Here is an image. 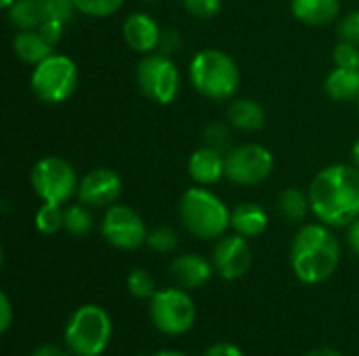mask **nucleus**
<instances>
[{"instance_id":"obj_30","label":"nucleus","mask_w":359,"mask_h":356,"mask_svg":"<svg viewBox=\"0 0 359 356\" xmlns=\"http://www.w3.org/2000/svg\"><path fill=\"white\" fill-rule=\"evenodd\" d=\"M204 145L206 147H212L217 151H223L227 153L231 147V130L225 126V124H210L206 126L204 130Z\"/></svg>"},{"instance_id":"obj_11","label":"nucleus","mask_w":359,"mask_h":356,"mask_svg":"<svg viewBox=\"0 0 359 356\" xmlns=\"http://www.w3.org/2000/svg\"><path fill=\"white\" fill-rule=\"evenodd\" d=\"M147 227L143 218L124 204H114L105 208L103 220H101V235L103 239L122 252L139 250L147 243Z\"/></svg>"},{"instance_id":"obj_6","label":"nucleus","mask_w":359,"mask_h":356,"mask_svg":"<svg viewBox=\"0 0 359 356\" xmlns=\"http://www.w3.org/2000/svg\"><path fill=\"white\" fill-rule=\"evenodd\" d=\"M78 65L67 55L53 52L38 65L29 76V88L34 97L46 105L65 103L78 88Z\"/></svg>"},{"instance_id":"obj_14","label":"nucleus","mask_w":359,"mask_h":356,"mask_svg":"<svg viewBox=\"0 0 359 356\" xmlns=\"http://www.w3.org/2000/svg\"><path fill=\"white\" fill-rule=\"evenodd\" d=\"M122 36L130 50L139 55H149V52H156L160 46L162 27L151 15L133 13L122 23Z\"/></svg>"},{"instance_id":"obj_29","label":"nucleus","mask_w":359,"mask_h":356,"mask_svg":"<svg viewBox=\"0 0 359 356\" xmlns=\"http://www.w3.org/2000/svg\"><path fill=\"white\" fill-rule=\"evenodd\" d=\"M42 6H44L46 19H55V21H61L65 25L72 23L76 13H78L74 0H42Z\"/></svg>"},{"instance_id":"obj_19","label":"nucleus","mask_w":359,"mask_h":356,"mask_svg":"<svg viewBox=\"0 0 359 356\" xmlns=\"http://www.w3.org/2000/svg\"><path fill=\"white\" fill-rule=\"evenodd\" d=\"M13 52L27 65H38L46 57L55 52V46L44 40V36L38 29H23L17 31L13 38Z\"/></svg>"},{"instance_id":"obj_25","label":"nucleus","mask_w":359,"mask_h":356,"mask_svg":"<svg viewBox=\"0 0 359 356\" xmlns=\"http://www.w3.org/2000/svg\"><path fill=\"white\" fill-rule=\"evenodd\" d=\"M36 229L42 235H55L59 231H63L65 225V206H57V204H42L36 212Z\"/></svg>"},{"instance_id":"obj_7","label":"nucleus","mask_w":359,"mask_h":356,"mask_svg":"<svg viewBox=\"0 0 359 356\" xmlns=\"http://www.w3.org/2000/svg\"><path fill=\"white\" fill-rule=\"evenodd\" d=\"M139 90L156 105H170L181 90V71L170 55L160 50L143 55L135 69Z\"/></svg>"},{"instance_id":"obj_26","label":"nucleus","mask_w":359,"mask_h":356,"mask_svg":"<svg viewBox=\"0 0 359 356\" xmlns=\"http://www.w3.org/2000/svg\"><path fill=\"white\" fill-rule=\"evenodd\" d=\"M78 13L86 15V17H95V19H103V17H111L116 15L126 0H74Z\"/></svg>"},{"instance_id":"obj_5","label":"nucleus","mask_w":359,"mask_h":356,"mask_svg":"<svg viewBox=\"0 0 359 356\" xmlns=\"http://www.w3.org/2000/svg\"><path fill=\"white\" fill-rule=\"evenodd\" d=\"M111 340V319L97 304L80 306L65 325V344L76 356H99Z\"/></svg>"},{"instance_id":"obj_27","label":"nucleus","mask_w":359,"mask_h":356,"mask_svg":"<svg viewBox=\"0 0 359 356\" xmlns=\"http://www.w3.org/2000/svg\"><path fill=\"white\" fill-rule=\"evenodd\" d=\"M126 287L130 292V296L139 298V300H145V298H151L158 290H156V281L154 277L145 271V269H135L128 273L126 277Z\"/></svg>"},{"instance_id":"obj_33","label":"nucleus","mask_w":359,"mask_h":356,"mask_svg":"<svg viewBox=\"0 0 359 356\" xmlns=\"http://www.w3.org/2000/svg\"><path fill=\"white\" fill-rule=\"evenodd\" d=\"M339 40L351 42L359 46V10L349 13L347 17L341 19L339 23Z\"/></svg>"},{"instance_id":"obj_2","label":"nucleus","mask_w":359,"mask_h":356,"mask_svg":"<svg viewBox=\"0 0 359 356\" xmlns=\"http://www.w3.org/2000/svg\"><path fill=\"white\" fill-rule=\"evenodd\" d=\"M341 262V243L332 233V227L324 222L303 225L290 248V264L294 275L307 283L318 285L328 281Z\"/></svg>"},{"instance_id":"obj_38","label":"nucleus","mask_w":359,"mask_h":356,"mask_svg":"<svg viewBox=\"0 0 359 356\" xmlns=\"http://www.w3.org/2000/svg\"><path fill=\"white\" fill-rule=\"evenodd\" d=\"M32 356H72L65 348H61V346H55V344H42V346H38Z\"/></svg>"},{"instance_id":"obj_17","label":"nucleus","mask_w":359,"mask_h":356,"mask_svg":"<svg viewBox=\"0 0 359 356\" xmlns=\"http://www.w3.org/2000/svg\"><path fill=\"white\" fill-rule=\"evenodd\" d=\"M269 227V216L263 206L252 204V201H242L231 210V229L233 233L255 239L261 237Z\"/></svg>"},{"instance_id":"obj_1","label":"nucleus","mask_w":359,"mask_h":356,"mask_svg":"<svg viewBox=\"0 0 359 356\" xmlns=\"http://www.w3.org/2000/svg\"><path fill=\"white\" fill-rule=\"evenodd\" d=\"M311 214L328 227H349L359 218V168L332 164L322 168L309 185Z\"/></svg>"},{"instance_id":"obj_20","label":"nucleus","mask_w":359,"mask_h":356,"mask_svg":"<svg viewBox=\"0 0 359 356\" xmlns=\"http://www.w3.org/2000/svg\"><path fill=\"white\" fill-rule=\"evenodd\" d=\"M227 120L242 132H257L265 126V109L252 99H231L227 107Z\"/></svg>"},{"instance_id":"obj_9","label":"nucleus","mask_w":359,"mask_h":356,"mask_svg":"<svg viewBox=\"0 0 359 356\" xmlns=\"http://www.w3.org/2000/svg\"><path fill=\"white\" fill-rule=\"evenodd\" d=\"M273 153L261 143H244L225 153V178L240 187L265 183L273 172Z\"/></svg>"},{"instance_id":"obj_34","label":"nucleus","mask_w":359,"mask_h":356,"mask_svg":"<svg viewBox=\"0 0 359 356\" xmlns=\"http://www.w3.org/2000/svg\"><path fill=\"white\" fill-rule=\"evenodd\" d=\"M181 48V34L175 27H162V36H160V46L158 50L164 55H175Z\"/></svg>"},{"instance_id":"obj_45","label":"nucleus","mask_w":359,"mask_h":356,"mask_svg":"<svg viewBox=\"0 0 359 356\" xmlns=\"http://www.w3.org/2000/svg\"><path fill=\"white\" fill-rule=\"evenodd\" d=\"M358 101H359V99H358ZM358 105H359V103H358Z\"/></svg>"},{"instance_id":"obj_13","label":"nucleus","mask_w":359,"mask_h":356,"mask_svg":"<svg viewBox=\"0 0 359 356\" xmlns=\"http://www.w3.org/2000/svg\"><path fill=\"white\" fill-rule=\"evenodd\" d=\"M122 195V178L111 168H93L80 178L78 201L88 208H109Z\"/></svg>"},{"instance_id":"obj_41","label":"nucleus","mask_w":359,"mask_h":356,"mask_svg":"<svg viewBox=\"0 0 359 356\" xmlns=\"http://www.w3.org/2000/svg\"><path fill=\"white\" fill-rule=\"evenodd\" d=\"M351 162H353V166L359 168V138L353 143V147H351Z\"/></svg>"},{"instance_id":"obj_8","label":"nucleus","mask_w":359,"mask_h":356,"mask_svg":"<svg viewBox=\"0 0 359 356\" xmlns=\"http://www.w3.org/2000/svg\"><path fill=\"white\" fill-rule=\"evenodd\" d=\"M29 185L42 204L65 206L78 193L80 178L67 159L46 155L34 164L29 172Z\"/></svg>"},{"instance_id":"obj_39","label":"nucleus","mask_w":359,"mask_h":356,"mask_svg":"<svg viewBox=\"0 0 359 356\" xmlns=\"http://www.w3.org/2000/svg\"><path fill=\"white\" fill-rule=\"evenodd\" d=\"M347 243H349V248L353 250V254H358L359 256V218L355 222H351L349 225V231H347Z\"/></svg>"},{"instance_id":"obj_10","label":"nucleus","mask_w":359,"mask_h":356,"mask_svg":"<svg viewBox=\"0 0 359 356\" xmlns=\"http://www.w3.org/2000/svg\"><path fill=\"white\" fill-rule=\"evenodd\" d=\"M149 315L162 334L181 336L191 329L196 321V306L183 287H166L158 290L149 298Z\"/></svg>"},{"instance_id":"obj_23","label":"nucleus","mask_w":359,"mask_h":356,"mask_svg":"<svg viewBox=\"0 0 359 356\" xmlns=\"http://www.w3.org/2000/svg\"><path fill=\"white\" fill-rule=\"evenodd\" d=\"M278 210L282 218H286L290 225H301L311 212L309 193L301 191L299 187H286L278 195Z\"/></svg>"},{"instance_id":"obj_4","label":"nucleus","mask_w":359,"mask_h":356,"mask_svg":"<svg viewBox=\"0 0 359 356\" xmlns=\"http://www.w3.org/2000/svg\"><path fill=\"white\" fill-rule=\"evenodd\" d=\"M179 218L198 239H221L231 227V210L208 187H189L179 199Z\"/></svg>"},{"instance_id":"obj_35","label":"nucleus","mask_w":359,"mask_h":356,"mask_svg":"<svg viewBox=\"0 0 359 356\" xmlns=\"http://www.w3.org/2000/svg\"><path fill=\"white\" fill-rule=\"evenodd\" d=\"M65 23H61V21H55V19H44L42 21V25L38 27V31L44 36V40H48L53 46L63 38V31H65Z\"/></svg>"},{"instance_id":"obj_22","label":"nucleus","mask_w":359,"mask_h":356,"mask_svg":"<svg viewBox=\"0 0 359 356\" xmlns=\"http://www.w3.org/2000/svg\"><path fill=\"white\" fill-rule=\"evenodd\" d=\"M6 17H8V23L17 31L38 29L42 25V21L46 19L42 0H15L6 8Z\"/></svg>"},{"instance_id":"obj_42","label":"nucleus","mask_w":359,"mask_h":356,"mask_svg":"<svg viewBox=\"0 0 359 356\" xmlns=\"http://www.w3.org/2000/svg\"><path fill=\"white\" fill-rule=\"evenodd\" d=\"M149 356H187V355L177 353V350H166V353H158V355H149Z\"/></svg>"},{"instance_id":"obj_24","label":"nucleus","mask_w":359,"mask_h":356,"mask_svg":"<svg viewBox=\"0 0 359 356\" xmlns=\"http://www.w3.org/2000/svg\"><path fill=\"white\" fill-rule=\"evenodd\" d=\"M95 227V218L90 214V208L84 204H72L65 206V225L63 231H67L74 237H86Z\"/></svg>"},{"instance_id":"obj_21","label":"nucleus","mask_w":359,"mask_h":356,"mask_svg":"<svg viewBox=\"0 0 359 356\" xmlns=\"http://www.w3.org/2000/svg\"><path fill=\"white\" fill-rule=\"evenodd\" d=\"M326 94L332 101H353L359 99V69L334 67L324 82Z\"/></svg>"},{"instance_id":"obj_32","label":"nucleus","mask_w":359,"mask_h":356,"mask_svg":"<svg viewBox=\"0 0 359 356\" xmlns=\"http://www.w3.org/2000/svg\"><path fill=\"white\" fill-rule=\"evenodd\" d=\"M332 59H334L337 67L359 69V46L351 44V42H345V40H339V44L334 46Z\"/></svg>"},{"instance_id":"obj_31","label":"nucleus","mask_w":359,"mask_h":356,"mask_svg":"<svg viewBox=\"0 0 359 356\" xmlns=\"http://www.w3.org/2000/svg\"><path fill=\"white\" fill-rule=\"evenodd\" d=\"M181 4L196 19H212L221 13L223 0H181Z\"/></svg>"},{"instance_id":"obj_18","label":"nucleus","mask_w":359,"mask_h":356,"mask_svg":"<svg viewBox=\"0 0 359 356\" xmlns=\"http://www.w3.org/2000/svg\"><path fill=\"white\" fill-rule=\"evenodd\" d=\"M290 10L305 25H330L341 13V0H290Z\"/></svg>"},{"instance_id":"obj_28","label":"nucleus","mask_w":359,"mask_h":356,"mask_svg":"<svg viewBox=\"0 0 359 356\" xmlns=\"http://www.w3.org/2000/svg\"><path fill=\"white\" fill-rule=\"evenodd\" d=\"M147 245L158 254H170L179 245V235L172 227H156L147 233Z\"/></svg>"},{"instance_id":"obj_44","label":"nucleus","mask_w":359,"mask_h":356,"mask_svg":"<svg viewBox=\"0 0 359 356\" xmlns=\"http://www.w3.org/2000/svg\"><path fill=\"white\" fill-rule=\"evenodd\" d=\"M147 2H154V0H147Z\"/></svg>"},{"instance_id":"obj_3","label":"nucleus","mask_w":359,"mask_h":356,"mask_svg":"<svg viewBox=\"0 0 359 356\" xmlns=\"http://www.w3.org/2000/svg\"><path fill=\"white\" fill-rule=\"evenodd\" d=\"M189 82L208 101H231L240 88V67L221 48H202L189 61Z\"/></svg>"},{"instance_id":"obj_12","label":"nucleus","mask_w":359,"mask_h":356,"mask_svg":"<svg viewBox=\"0 0 359 356\" xmlns=\"http://www.w3.org/2000/svg\"><path fill=\"white\" fill-rule=\"evenodd\" d=\"M212 264L225 281H236L244 277L252 266V250L248 245V239L238 233L223 235L212 250Z\"/></svg>"},{"instance_id":"obj_40","label":"nucleus","mask_w":359,"mask_h":356,"mask_svg":"<svg viewBox=\"0 0 359 356\" xmlns=\"http://www.w3.org/2000/svg\"><path fill=\"white\" fill-rule=\"evenodd\" d=\"M307 356H341L337 350H330V348H320V350H313Z\"/></svg>"},{"instance_id":"obj_36","label":"nucleus","mask_w":359,"mask_h":356,"mask_svg":"<svg viewBox=\"0 0 359 356\" xmlns=\"http://www.w3.org/2000/svg\"><path fill=\"white\" fill-rule=\"evenodd\" d=\"M11 321H13V306H11L8 296L2 292V294H0V332H2V334L8 332Z\"/></svg>"},{"instance_id":"obj_37","label":"nucleus","mask_w":359,"mask_h":356,"mask_svg":"<svg viewBox=\"0 0 359 356\" xmlns=\"http://www.w3.org/2000/svg\"><path fill=\"white\" fill-rule=\"evenodd\" d=\"M202 356H244V353L229 342H219V344H212Z\"/></svg>"},{"instance_id":"obj_43","label":"nucleus","mask_w":359,"mask_h":356,"mask_svg":"<svg viewBox=\"0 0 359 356\" xmlns=\"http://www.w3.org/2000/svg\"><path fill=\"white\" fill-rule=\"evenodd\" d=\"M13 2H15V0H0V6H2V8L6 10V8H8V6L13 4Z\"/></svg>"},{"instance_id":"obj_15","label":"nucleus","mask_w":359,"mask_h":356,"mask_svg":"<svg viewBox=\"0 0 359 356\" xmlns=\"http://www.w3.org/2000/svg\"><path fill=\"white\" fill-rule=\"evenodd\" d=\"M187 172L196 185L212 187L221 178H225V153L204 145L189 155Z\"/></svg>"},{"instance_id":"obj_16","label":"nucleus","mask_w":359,"mask_h":356,"mask_svg":"<svg viewBox=\"0 0 359 356\" xmlns=\"http://www.w3.org/2000/svg\"><path fill=\"white\" fill-rule=\"evenodd\" d=\"M215 264L198 254H181L170 262V277L183 290H198L210 281Z\"/></svg>"}]
</instances>
